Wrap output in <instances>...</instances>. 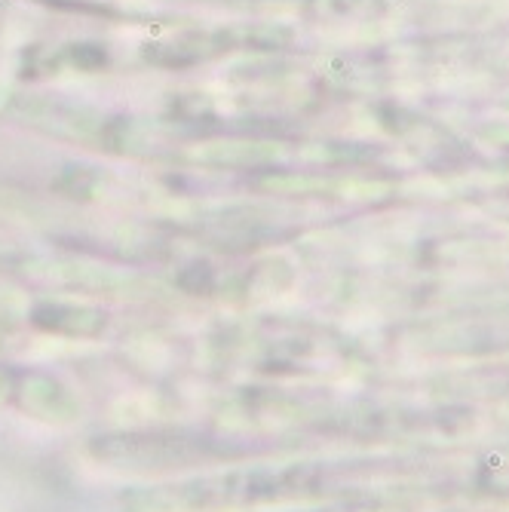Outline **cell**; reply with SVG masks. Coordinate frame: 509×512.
Returning a JSON list of instances; mask_svg holds the SVG:
<instances>
[{
  "label": "cell",
  "instance_id": "2",
  "mask_svg": "<svg viewBox=\"0 0 509 512\" xmlns=\"http://www.w3.org/2000/svg\"><path fill=\"white\" fill-rule=\"evenodd\" d=\"M13 396L22 411L40 417V421H71L77 411L71 393L56 378L43 375V371H28V375H22L16 381Z\"/></svg>",
  "mask_w": 509,
  "mask_h": 512
},
{
  "label": "cell",
  "instance_id": "1",
  "mask_svg": "<svg viewBox=\"0 0 509 512\" xmlns=\"http://www.w3.org/2000/svg\"><path fill=\"white\" fill-rule=\"evenodd\" d=\"M200 439L178 433H111L92 442V454L114 467L129 470H163L172 463H188L203 454Z\"/></svg>",
  "mask_w": 509,
  "mask_h": 512
},
{
  "label": "cell",
  "instance_id": "3",
  "mask_svg": "<svg viewBox=\"0 0 509 512\" xmlns=\"http://www.w3.org/2000/svg\"><path fill=\"white\" fill-rule=\"evenodd\" d=\"M31 319L37 329L68 338H92L105 329V313L83 304H40Z\"/></svg>",
  "mask_w": 509,
  "mask_h": 512
}]
</instances>
